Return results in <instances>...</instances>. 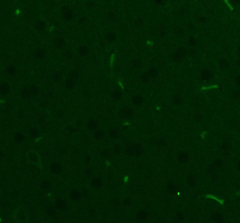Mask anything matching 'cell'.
<instances>
[{
	"label": "cell",
	"instance_id": "obj_22",
	"mask_svg": "<svg viewBox=\"0 0 240 223\" xmlns=\"http://www.w3.org/2000/svg\"><path fill=\"white\" fill-rule=\"evenodd\" d=\"M132 103L135 105H140L143 103V99L140 95H135L132 98Z\"/></svg>",
	"mask_w": 240,
	"mask_h": 223
},
{
	"label": "cell",
	"instance_id": "obj_16",
	"mask_svg": "<svg viewBox=\"0 0 240 223\" xmlns=\"http://www.w3.org/2000/svg\"><path fill=\"white\" fill-rule=\"evenodd\" d=\"M51 78L55 82H59L62 78V74L59 71H55L51 75Z\"/></svg>",
	"mask_w": 240,
	"mask_h": 223
},
{
	"label": "cell",
	"instance_id": "obj_3",
	"mask_svg": "<svg viewBox=\"0 0 240 223\" xmlns=\"http://www.w3.org/2000/svg\"><path fill=\"white\" fill-rule=\"evenodd\" d=\"M120 115L122 118L129 119L131 118L134 115V112L131 108L126 107L121 109L120 112Z\"/></svg>",
	"mask_w": 240,
	"mask_h": 223
},
{
	"label": "cell",
	"instance_id": "obj_15",
	"mask_svg": "<svg viewBox=\"0 0 240 223\" xmlns=\"http://www.w3.org/2000/svg\"><path fill=\"white\" fill-rule=\"evenodd\" d=\"M104 133L103 131L101 129H97L95 131L94 133H93V137L95 138L97 140H100L103 138L104 137Z\"/></svg>",
	"mask_w": 240,
	"mask_h": 223
},
{
	"label": "cell",
	"instance_id": "obj_24",
	"mask_svg": "<svg viewBox=\"0 0 240 223\" xmlns=\"http://www.w3.org/2000/svg\"><path fill=\"white\" fill-rule=\"evenodd\" d=\"M62 57L64 60H69L73 58V52L69 50L64 51L62 54Z\"/></svg>",
	"mask_w": 240,
	"mask_h": 223
},
{
	"label": "cell",
	"instance_id": "obj_5",
	"mask_svg": "<svg viewBox=\"0 0 240 223\" xmlns=\"http://www.w3.org/2000/svg\"><path fill=\"white\" fill-rule=\"evenodd\" d=\"M91 184L93 188L98 189L102 188V186L103 185V182L101 178L95 177L92 179Z\"/></svg>",
	"mask_w": 240,
	"mask_h": 223
},
{
	"label": "cell",
	"instance_id": "obj_9",
	"mask_svg": "<svg viewBox=\"0 0 240 223\" xmlns=\"http://www.w3.org/2000/svg\"><path fill=\"white\" fill-rule=\"evenodd\" d=\"M104 38L107 42H108V43H111L115 41L117 38V36L116 34L114 32L109 31L105 35Z\"/></svg>",
	"mask_w": 240,
	"mask_h": 223
},
{
	"label": "cell",
	"instance_id": "obj_7",
	"mask_svg": "<svg viewBox=\"0 0 240 223\" xmlns=\"http://www.w3.org/2000/svg\"><path fill=\"white\" fill-rule=\"evenodd\" d=\"M70 197L72 198V200L73 201H79L80 200L81 197V194L80 191L76 189H73L70 192Z\"/></svg>",
	"mask_w": 240,
	"mask_h": 223
},
{
	"label": "cell",
	"instance_id": "obj_45",
	"mask_svg": "<svg viewBox=\"0 0 240 223\" xmlns=\"http://www.w3.org/2000/svg\"><path fill=\"white\" fill-rule=\"evenodd\" d=\"M80 194H81V195L84 196V197H85V196H87L88 195V192L87 190H83L82 191L80 192Z\"/></svg>",
	"mask_w": 240,
	"mask_h": 223
},
{
	"label": "cell",
	"instance_id": "obj_46",
	"mask_svg": "<svg viewBox=\"0 0 240 223\" xmlns=\"http://www.w3.org/2000/svg\"><path fill=\"white\" fill-rule=\"evenodd\" d=\"M87 17H84V16H83V17H81L80 19H79V22L80 23H84L87 21Z\"/></svg>",
	"mask_w": 240,
	"mask_h": 223
},
{
	"label": "cell",
	"instance_id": "obj_42",
	"mask_svg": "<svg viewBox=\"0 0 240 223\" xmlns=\"http://www.w3.org/2000/svg\"><path fill=\"white\" fill-rule=\"evenodd\" d=\"M123 202H124V204L125 205H130L132 203V201H131V200L130 199V198L126 197V198H125V199L124 200Z\"/></svg>",
	"mask_w": 240,
	"mask_h": 223
},
{
	"label": "cell",
	"instance_id": "obj_29",
	"mask_svg": "<svg viewBox=\"0 0 240 223\" xmlns=\"http://www.w3.org/2000/svg\"><path fill=\"white\" fill-rule=\"evenodd\" d=\"M28 90H29L30 95H32V96L37 95L38 94L39 92L38 88L36 86H34V85H32V86H30V88H28Z\"/></svg>",
	"mask_w": 240,
	"mask_h": 223
},
{
	"label": "cell",
	"instance_id": "obj_38",
	"mask_svg": "<svg viewBox=\"0 0 240 223\" xmlns=\"http://www.w3.org/2000/svg\"><path fill=\"white\" fill-rule=\"evenodd\" d=\"M69 76L71 79L75 80L78 78V74L75 71H72L69 74Z\"/></svg>",
	"mask_w": 240,
	"mask_h": 223
},
{
	"label": "cell",
	"instance_id": "obj_23",
	"mask_svg": "<svg viewBox=\"0 0 240 223\" xmlns=\"http://www.w3.org/2000/svg\"><path fill=\"white\" fill-rule=\"evenodd\" d=\"M135 150L136 156H140L144 152L143 147H142L141 144L139 143L135 144Z\"/></svg>",
	"mask_w": 240,
	"mask_h": 223
},
{
	"label": "cell",
	"instance_id": "obj_2",
	"mask_svg": "<svg viewBox=\"0 0 240 223\" xmlns=\"http://www.w3.org/2000/svg\"><path fill=\"white\" fill-rule=\"evenodd\" d=\"M61 14L64 19L67 21H71L74 17V13L73 11L67 6H64L62 8Z\"/></svg>",
	"mask_w": 240,
	"mask_h": 223
},
{
	"label": "cell",
	"instance_id": "obj_6",
	"mask_svg": "<svg viewBox=\"0 0 240 223\" xmlns=\"http://www.w3.org/2000/svg\"><path fill=\"white\" fill-rule=\"evenodd\" d=\"M54 45L56 49H62L66 45V41L64 39L62 38H57L54 40Z\"/></svg>",
	"mask_w": 240,
	"mask_h": 223
},
{
	"label": "cell",
	"instance_id": "obj_4",
	"mask_svg": "<svg viewBox=\"0 0 240 223\" xmlns=\"http://www.w3.org/2000/svg\"><path fill=\"white\" fill-rule=\"evenodd\" d=\"M46 52L43 49L38 48L34 51L33 55L34 58L37 60H43L45 56Z\"/></svg>",
	"mask_w": 240,
	"mask_h": 223
},
{
	"label": "cell",
	"instance_id": "obj_28",
	"mask_svg": "<svg viewBox=\"0 0 240 223\" xmlns=\"http://www.w3.org/2000/svg\"><path fill=\"white\" fill-rule=\"evenodd\" d=\"M45 23L43 21H39L36 24V28L39 31H43L45 29Z\"/></svg>",
	"mask_w": 240,
	"mask_h": 223
},
{
	"label": "cell",
	"instance_id": "obj_26",
	"mask_svg": "<svg viewBox=\"0 0 240 223\" xmlns=\"http://www.w3.org/2000/svg\"><path fill=\"white\" fill-rule=\"evenodd\" d=\"M172 102L174 105H179L182 103L183 100L179 95H175L173 97Z\"/></svg>",
	"mask_w": 240,
	"mask_h": 223
},
{
	"label": "cell",
	"instance_id": "obj_19",
	"mask_svg": "<svg viewBox=\"0 0 240 223\" xmlns=\"http://www.w3.org/2000/svg\"><path fill=\"white\" fill-rule=\"evenodd\" d=\"M119 135V131L117 128H112L109 131V136L111 138L115 139Z\"/></svg>",
	"mask_w": 240,
	"mask_h": 223
},
{
	"label": "cell",
	"instance_id": "obj_25",
	"mask_svg": "<svg viewBox=\"0 0 240 223\" xmlns=\"http://www.w3.org/2000/svg\"><path fill=\"white\" fill-rule=\"evenodd\" d=\"M148 74L150 78H156L158 75V71L156 68L152 67L149 69L148 71Z\"/></svg>",
	"mask_w": 240,
	"mask_h": 223
},
{
	"label": "cell",
	"instance_id": "obj_33",
	"mask_svg": "<svg viewBox=\"0 0 240 223\" xmlns=\"http://www.w3.org/2000/svg\"><path fill=\"white\" fill-rule=\"evenodd\" d=\"M188 182L189 183V185L193 187L195 185H196V178H195L194 176L193 175H190L188 177Z\"/></svg>",
	"mask_w": 240,
	"mask_h": 223
},
{
	"label": "cell",
	"instance_id": "obj_36",
	"mask_svg": "<svg viewBox=\"0 0 240 223\" xmlns=\"http://www.w3.org/2000/svg\"><path fill=\"white\" fill-rule=\"evenodd\" d=\"M116 15L114 13H112V12H111V13H109L107 14V19L108 20L111 21H113L116 19Z\"/></svg>",
	"mask_w": 240,
	"mask_h": 223
},
{
	"label": "cell",
	"instance_id": "obj_12",
	"mask_svg": "<svg viewBox=\"0 0 240 223\" xmlns=\"http://www.w3.org/2000/svg\"><path fill=\"white\" fill-rule=\"evenodd\" d=\"M178 160L182 164L187 162L189 160V156L186 152H181L178 155Z\"/></svg>",
	"mask_w": 240,
	"mask_h": 223
},
{
	"label": "cell",
	"instance_id": "obj_37",
	"mask_svg": "<svg viewBox=\"0 0 240 223\" xmlns=\"http://www.w3.org/2000/svg\"><path fill=\"white\" fill-rule=\"evenodd\" d=\"M197 40L194 37H190L188 38V43L191 46H194L197 44Z\"/></svg>",
	"mask_w": 240,
	"mask_h": 223
},
{
	"label": "cell",
	"instance_id": "obj_14",
	"mask_svg": "<svg viewBox=\"0 0 240 223\" xmlns=\"http://www.w3.org/2000/svg\"><path fill=\"white\" fill-rule=\"evenodd\" d=\"M202 78L205 80H209L212 79L213 75L209 70H204L201 73Z\"/></svg>",
	"mask_w": 240,
	"mask_h": 223
},
{
	"label": "cell",
	"instance_id": "obj_43",
	"mask_svg": "<svg viewBox=\"0 0 240 223\" xmlns=\"http://www.w3.org/2000/svg\"><path fill=\"white\" fill-rule=\"evenodd\" d=\"M146 213L145 212V211H141L138 214V216L139 218H145L146 216Z\"/></svg>",
	"mask_w": 240,
	"mask_h": 223
},
{
	"label": "cell",
	"instance_id": "obj_40",
	"mask_svg": "<svg viewBox=\"0 0 240 223\" xmlns=\"http://www.w3.org/2000/svg\"><path fill=\"white\" fill-rule=\"evenodd\" d=\"M113 151L114 152H115V154H116V155H119V154H120L121 151V147L120 146V145L119 144L116 145L114 147Z\"/></svg>",
	"mask_w": 240,
	"mask_h": 223
},
{
	"label": "cell",
	"instance_id": "obj_35",
	"mask_svg": "<svg viewBox=\"0 0 240 223\" xmlns=\"http://www.w3.org/2000/svg\"><path fill=\"white\" fill-rule=\"evenodd\" d=\"M132 65L135 68H139L141 65V62L138 59H135L132 61Z\"/></svg>",
	"mask_w": 240,
	"mask_h": 223
},
{
	"label": "cell",
	"instance_id": "obj_27",
	"mask_svg": "<svg viewBox=\"0 0 240 223\" xmlns=\"http://www.w3.org/2000/svg\"><path fill=\"white\" fill-rule=\"evenodd\" d=\"M219 66L221 69L225 70L229 67V64L226 59H222L219 63Z\"/></svg>",
	"mask_w": 240,
	"mask_h": 223
},
{
	"label": "cell",
	"instance_id": "obj_1",
	"mask_svg": "<svg viewBox=\"0 0 240 223\" xmlns=\"http://www.w3.org/2000/svg\"><path fill=\"white\" fill-rule=\"evenodd\" d=\"M186 50L184 47H180L175 52L173 56V59L177 63H179L183 60L186 54Z\"/></svg>",
	"mask_w": 240,
	"mask_h": 223
},
{
	"label": "cell",
	"instance_id": "obj_44",
	"mask_svg": "<svg viewBox=\"0 0 240 223\" xmlns=\"http://www.w3.org/2000/svg\"><path fill=\"white\" fill-rule=\"evenodd\" d=\"M91 156H86L85 157V159H84V162L86 164H88L91 162Z\"/></svg>",
	"mask_w": 240,
	"mask_h": 223
},
{
	"label": "cell",
	"instance_id": "obj_18",
	"mask_svg": "<svg viewBox=\"0 0 240 223\" xmlns=\"http://www.w3.org/2000/svg\"><path fill=\"white\" fill-rule=\"evenodd\" d=\"M126 153L128 156H135V144H130L127 147L126 149Z\"/></svg>",
	"mask_w": 240,
	"mask_h": 223
},
{
	"label": "cell",
	"instance_id": "obj_31",
	"mask_svg": "<svg viewBox=\"0 0 240 223\" xmlns=\"http://www.w3.org/2000/svg\"><path fill=\"white\" fill-rule=\"evenodd\" d=\"M101 155L102 157V158H103V159H108V158L110 157L111 152H110V151H109L108 149H103V150H102V152L101 153Z\"/></svg>",
	"mask_w": 240,
	"mask_h": 223
},
{
	"label": "cell",
	"instance_id": "obj_8",
	"mask_svg": "<svg viewBox=\"0 0 240 223\" xmlns=\"http://www.w3.org/2000/svg\"><path fill=\"white\" fill-rule=\"evenodd\" d=\"M87 127L89 130L95 131L98 128V123L96 120L90 119L87 122Z\"/></svg>",
	"mask_w": 240,
	"mask_h": 223
},
{
	"label": "cell",
	"instance_id": "obj_41",
	"mask_svg": "<svg viewBox=\"0 0 240 223\" xmlns=\"http://www.w3.org/2000/svg\"><path fill=\"white\" fill-rule=\"evenodd\" d=\"M84 174L85 175L88 177H90L93 174V170L91 168H87L84 171Z\"/></svg>",
	"mask_w": 240,
	"mask_h": 223
},
{
	"label": "cell",
	"instance_id": "obj_20",
	"mask_svg": "<svg viewBox=\"0 0 240 223\" xmlns=\"http://www.w3.org/2000/svg\"><path fill=\"white\" fill-rule=\"evenodd\" d=\"M75 85V80H73L71 78H68L67 79V80L65 82V86H66V88L69 89H71L74 88Z\"/></svg>",
	"mask_w": 240,
	"mask_h": 223
},
{
	"label": "cell",
	"instance_id": "obj_17",
	"mask_svg": "<svg viewBox=\"0 0 240 223\" xmlns=\"http://www.w3.org/2000/svg\"><path fill=\"white\" fill-rule=\"evenodd\" d=\"M20 95H21V97L24 99H27L29 98L31 95L29 90H28V88H24L21 89V92H20Z\"/></svg>",
	"mask_w": 240,
	"mask_h": 223
},
{
	"label": "cell",
	"instance_id": "obj_11",
	"mask_svg": "<svg viewBox=\"0 0 240 223\" xmlns=\"http://www.w3.org/2000/svg\"><path fill=\"white\" fill-rule=\"evenodd\" d=\"M6 73L10 76H14L17 73V69L13 65H10L5 69Z\"/></svg>",
	"mask_w": 240,
	"mask_h": 223
},
{
	"label": "cell",
	"instance_id": "obj_32",
	"mask_svg": "<svg viewBox=\"0 0 240 223\" xmlns=\"http://www.w3.org/2000/svg\"><path fill=\"white\" fill-rule=\"evenodd\" d=\"M56 204L60 209H65L66 208V204L65 201L62 199H59L56 201Z\"/></svg>",
	"mask_w": 240,
	"mask_h": 223
},
{
	"label": "cell",
	"instance_id": "obj_21",
	"mask_svg": "<svg viewBox=\"0 0 240 223\" xmlns=\"http://www.w3.org/2000/svg\"><path fill=\"white\" fill-rule=\"evenodd\" d=\"M122 97V92L119 90L114 91L112 93V98L115 100H119L121 99Z\"/></svg>",
	"mask_w": 240,
	"mask_h": 223
},
{
	"label": "cell",
	"instance_id": "obj_39",
	"mask_svg": "<svg viewBox=\"0 0 240 223\" xmlns=\"http://www.w3.org/2000/svg\"><path fill=\"white\" fill-rule=\"evenodd\" d=\"M166 189H167L168 192L172 193V194L175 192V191H176L175 187V186H174L172 184H169L167 186V188H166Z\"/></svg>",
	"mask_w": 240,
	"mask_h": 223
},
{
	"label": "cell",
	"instance_id": "obj_34",
	"mask_svg": "<svg viewBox=\"0 0 240 223\" xmlns=\"http://www.w3.org/2000/svg\"><path fill=\"white\" fill-rule=\"evenodd\" d=\"M61 170V166L60 165L55 164L52 165L51 166V171L52 172H53L54 173H58L60 172Z\"/></svg>",
	"mask_w": 240,
	"mask_h": 223
},
{
	"label": "cell",
	"instance_id": "obj_13",
	"mask_svg": "<svg viewBox=\"0 0 240 223\" xmlns=\"http://www.w3.org/2000/svg\"><path fill=\"white\" fill-rule=\"evenodd\" d=\"M78 51L81 56H85L89 54V49L87 46L82 45L79 47Z\"/></svg>",
	"mask_w": 240,
	"mask_h": 223
},
{
	"label": "cell",
	"instance_id": "obj_10",
	"mask_svg": "<svg viewBox=\"0 0 240 223\" xmlns=\"http://www.w3.org/2000/svg\"><path fill=\"white\" fill-rule=\"evenodd\" d=\"M10 91V88L6 83H2L0 84V94L3 95H6L9 94Z\"/></svg>",
	"mask_w": 240,
	"mask_h": 223
},
{
	"label": "cell",
	"instance_id": "obj_30",
	"mask_svg": "<svg viewBox=\"0 0 240 223\" xmlns=\"http://www.w3.org/2000/svg\"><path fill=\"white\" fill-rule=\"evenodd\" d=\"M141 82L144 84H148L150 81V77L148 73H143L141 76Z\"/></svg>",
	"mask_w": 240,
	"mask_h": 223
}]
</instances>
